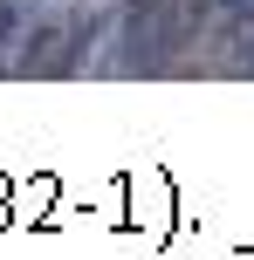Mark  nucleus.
I'll use <instances>...</instances> for the list:
<instances>
[{"instance_id": "obj_1", "label": "nucleus", "mask_w": 254, "mask_h": 260, "mask_svg": "<svg viewBox=\"0 0 254 260\" xmlns=\"http://www.w3.org/2000/svg\"><path fill=\"white\" fill-rule=\"evenodd\" d=\"M62 35H69V21H27V41H21V55H14V69L21 76H35V69H55V55H62Z\"/></svg>"}, {"instance_id": "obj_2", "label": "nucleus", "mask_w": 254, "mask_h": 260, "mask_svg": "<svg viewBox=\"0 0 254 260\" xmlns=\"http://www.w3.org/2000/svg\"><path fill=\"white\" fill-rule=\"evenodd\" d=\"M35 14H41V0H0V48H7L14 35H27Z\"/></svg>"}, {"instance_id": "obj_3", "label": "nucleus", "mask_w": 254, "mask_h": 260, "mask_svg": "<svg viewBox=\"0 0 254 260\" xmlns=\"http://www.w3.org/2000/svg\"><path fill=\"white\" fill-rule=\"evenodd\" d=\"M158 7H165V0H124V21L137 27V21H145V14H158Z\"/></svg>"}, {"instance_id": "obj_4", "label": "nucleus", "mask_w": 254, "mask_h": 260, "mask_svg": "<svg viewBox=\"0 0 254 260\" xmlns=\"http://www.w3.org/2000/svg\"><path fill=\"white\" fill-rule=\"evenodd\" d=\"M213 7H227V14H247V7H254V0H213Z\"/></svg>"}]
</instances>
